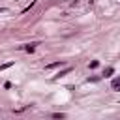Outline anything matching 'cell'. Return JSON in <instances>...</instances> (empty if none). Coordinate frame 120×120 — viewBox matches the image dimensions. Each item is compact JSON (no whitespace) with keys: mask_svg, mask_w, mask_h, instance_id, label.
Segmentation results:
<instances>
[{"mask_svg":"<svg viewBox=\"0 0 120 120\" xmlns=\"http://www.w3.org/2000/svg\"><path fill=\"white\" fill-rule=\"evenodd\" d=\"M60 66H66L64 60H58V62H52V64H47L45 69H54V68H60Z\"/></svg>","mask_w":120,"mask_h":120,"instance_id":"cell-1","label":"cell"},{"mask_svg":"<svg viewBox=\"0 0 120 120\" xmlns=\"http://www.w3.org/2000/svg\"><path fill=\"white\" fill-rule=\"evenodd\" d=\"M69 71H71V68H69V66H68V68H64V69H62V71H58V73H56V77H54V79H60V77H64V75H68V73H69Z\"/></svg>","mask_w":120,"mask_h":120,"instance_id":"cell-2","label":"cell"},{"mask_svg":"<svg viewBox=\"0 0 120 120\" xmlns=\"http://www.w3.org/2000/svg\"><path fill=\"white\" fill-rule=\"evenodd\" d=\"M111 88H112V90H120V77H118V79H112Z\"/></svg>","mask_w":120,"mask_h":120,"instance_id":"cell-3","label":"cell"},{"mask_svg":"<svg viewBox=\"0 0 120 120\" xmlns=\"http://www.w3.org/2000/svg\"><path fill=\"white\" fill-rule=\"evenodd\" d=\"M36 45H38V43H28V45H24V47H22V49H24V51H26V52H32V51H34V49H36Z\"/></svg>","mask_w":120,"mask_h":120,"instance_id":"cell-4","label":"cell"},{"mask_svg":"<svg viewBox=\"0 0 120 120\" xmlns=\"http://www.w3.org/2000/svg\"><path fill=\"white\" fill-rule=\"evenodd\" d=\"M112 73H114V69H112V68H107V69L103 71V75H105V77H111Z\"/></svg>","mask_w":120,"mask_h":120,"instance_id":"cell-5","label":"cell"},{"mask_svg":"<svg viewBox=\"0 0 120 120\" xmlns=\"http://www.w3.org/2000/svg\"><path fill=\"white\" fill-rule=\"evenodd\" d=\"M11 66H13V62H6V64H2V66H0V71L8 69V68H11Z\"/></svg>","mask_w":120,"mask_h":120,"instance_id":"cell-6","label":"cell"},{"mask_svg":"<svg viewBox=\"0 0 120 120\" xmlns=\"http://www.w3.org/2000/svg\"><path fill=\"white\" fill-rule=\"evenodd\" d=\"M98 64H99V62H98V60H92V62H90V68H92V69H94V68H98Z\"/></svg>","mask_w":120,"mask_h":120,"instance_id":"cell-7","label":"cell"},{"mask_svg":"<svg viewBox=\"0 0 120 120\" xmlns=\"http://www.w3.org/2000/svg\"><path fill=\"white\" fill-rule=\"evenodd\" d=\"M52 118H64V114H62V112H54V114H52Z\"/></svg>","mask_w":120,"mask_h":120,"instance_id":"cell-8","label":"cell"}]
</instances>
